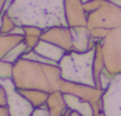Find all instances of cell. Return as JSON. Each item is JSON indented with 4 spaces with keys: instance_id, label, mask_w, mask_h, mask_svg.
<instances>
[{
    "instance_id": "cell-1",
    "label": "cell",
    "mask_w": 121,
    "mask_h": 116,
    "mask_svg": "<svg viewBox=\"0 0 121 116\" xmlns=\"http://www.w3.org/2000/svg\"><path fill=\"white\" fill-rule=\"evenodd\" d=\"M19 26H37L43 30L68 26L64 0H13L5 11Z\"/></svg>"
},
{
    "instance_id": "cell-2",
    "label": "cell",
    "mask_w": 121,
    "mask_h": 116,
    "mask_svg": "<svg viewBox=\"0 0 121 116\" xmlns=\"http://www.w3.org/2000/svg\"><path fill=\"white\" fill-rule=\"evenodd\" d=\"M62 72L59 65L44 64L20 58L13 64L12 82L17 89L40 90L51 94L59 90Z\"/></svg>"
},
{
    "instance_id": "cell-3",
    "label": "cell",
    "mask_w": 121,
    "mask_h": 116,
    "mask_svg": "<svg viewBox=\"0 0 121 116\" xmlns=\"http://www.w3.org/2000/svg\"><path fill=\"white\" fill-rule=\"evenodd\" d=\"M94 54L95 46L94 49L86 52H67L58 63L60 72H62V79L95 87L93 72Z\"/></svg>"
},
{
    "instance_id": "cell-4",
    "label": "cell",
    "mask_w": 121,
    "mask_h": 116,
    "mask_svg": "<svg viewBox=\"0 0 121 116\" xmlns=\"http://www.w3.org/2000/svg\"><path fill=\"white\" fill-rule=\"evenodd\" d=\"M87 27L89 30L97 27L107 30L121 27V6L110 0H102L101 6L88 14Z\"/></svg>"
},
{
    "instance_id": "cell-5",
    "label": "cell",
    "mask_w": 121,
    "mask_h": 116,
    "mask_svg": "<svg viewBox=\"0 0 121 116\" xmlns=\"http://www.w3.org/2000/svg\"><path fill=\"white\" fill-rule=\"evenodd\" d=\"M106 70L112 75L121 74V27L113 29L101 40Z\"/></svg>"
},
{
    "instance_id": "cell-6",
    "label": "cell",
    "mask_w": 121,
    "mask_h": 116,
    "mask_svg": "<svg viewBox=\"0 0 121 116\" xmlns=\"http://www.w3.org/2000/svg\"><path fill=\"white\" fill-rule=\"evenodd\" d=\"M102 109L106 116H121V74L115 75L104 90Z\"/></svg>"
},
{
    "instance_id": "cell-7",
    "label": "cell",
    "mask_w": 121,
    "mask_h": 116,
    "mask_svg": "<svg viewBox=\"0 0 121 116\" xmlns=\"http://www.w3.org/2000/svg\"><path fill=\"white\" fill-rule=\"evenodd\" d=\"M59 91L63 94H70L74 96H77L91 104L94 103H100L102 102V96L104 90L99 89L96 87L87 85V84H81V83H74V82H68L62 79L59 84Z\"/></svg>"
},
{
    "instance_id": "cell-8",
    "label": "cell",
    "mask_w": 121,
    "mask_h": 116,
    "mask_svg": "<svg viewBox=\"0 0 121 116\" xmlns=\"http://www.w3.org/2000/svg\"><path fill=\"white\" fill-rule=\"evenodd\" d=\"M42 40L49 41L64 51H73V33L69 26H53L44 30L40 36Z\"/></svg>"
},
{
    "instance_id": "cell-9",
    "label": "cell",
    "mask_w": 121,
    "mask_h": 116,
    "mask_svg": "<svg viewBox=\"0 0 121 116\" xmlns=\"http://www.w3.org/2000/svg\"><path fill=\"white\" fill-rule=\"evenodd\" d=\"M64 13L67 25L71 27L87 26L88 14L82 0H64Z\"/></svg>"
},
{
    "instance_id": "cell-10",
    "label": "cell",
    "mask_w": 121,
    "mask_h": 116,
    "mask_svg": "<svg viewBox=\"0 0 121 116\" xmlns=\"http://www.w3.org/2000/svg\"><path fill=\"white\" fill-rule=\"evenodd\" d=\"M73 33V51L86 52L94 49L96 40L91 38L90 30L87 26L71 27Z\"/></svg>"
},
{
    "instance_id": "cell-11",
    "label": "cell",
    "mask_w": 121,
    "mask_h": 116,
    "mask_svg": "<svg viewBox=\"0 0 121 116\" xmlns=\"http://www.w3.org/2000/svg\"><path fill=\"white\" fill-rule=\"evenodd\" d=\"M46 107H48L51 116H70V114H71V110L68 108V105L64 101L63 92L59 90H56V91L49 94V97L46 101Z\"/></svg>"
},
{
    "instance_id": "cell-12",
    "label": "cell",
    "mask_w": 121,
    "mask_h": 116,
    "mask_svg": "<svg viewBox=\"0 0 121 116\" xmlns=\"http://www.w3.org/2000/svg\"><path fill=\"white\" fill-rule=\"evenodd\" d=\"M35 52L38 53L39 56L44 57L45 59L50 61L51 63L53 64H57L60 62V59L63 58V56L67 53V51H64L63 49H60L49 41H45V40H42L38 43V45L35 47Z\"/></svg>"
},
{
    "instance_id": "cell-13",
    "label": "cell",
    "mask_w": 121,
    "mask_h": 116,
    "mask_svg": "<svg viewBox=\"0 0 121 116\" xmlns=\"http://www.w3.org/2000/svg\"><path fill=\"white\" fill-rule=\"evenodd\" d=\"M63 95H64V101L71 111H75L81 116H94V109L91 103L70 94H63Z\"/></svg>"
},
{
    "instance_id": "cell-14",
    "label": "cell",
    "mask_w": 121,
    "mask_h": 116,
    "mask_svg": "<svg viewBox=\"0 0 121 116\" xmlns=\"http://www.w3.org/2000/svg\"><path fill=\"white\" fill-rule=\"evenodd\" d=\"M24 41V36L20 34H3L0 33V59H4L5 56L13 50L17 45Z\"/></svg>"
},
{
    "instance_id": "cell-15",
    "label": "cell",
    "mask_w": 121,
    "mask_h": 116,
    "mask_svg": "<svg viewBox=\"0 0 121 116\" xmlns=\"http://www.w3.org/2000/svg\"><path fill=\"white\" fill-rule=\"evenodd\" d=\"M19 91L20 95H23L33 108H39L46 104L49 94L45 91H40V90H22V89H17Z\"/></svg>"
},
{
    "instance_id": "cell-16",
    "label": "cell",
    "mask_w": 121,
    "mask_h": 116,
    "mask_svg": "<svg viewBox=\"0 0 121 116\" xmlns=\"http://www.w3.org/2000/svg\"><path fill=\"white\" fill-rule=\"evenodd\" d=\"M18 25L14 23V20L9 16L7 12H4L1 16V27H0V33L3 34H10L14 31V29Z\"/></svg>"
},
{
    "instance_id": "cell-17",
    "label": "cell",
    "mask_w": 121,
    "mask_h": 116,
    "mask_svg": "<svg viewBox=\"0 0 121 116\" xmlns=\"http://www.w3.org/2000/svg\"><path fill=\"white\" fill-rule=\"evenodd\" d=\"M13 64L0 59V79H12Z\"/></svg>"
},
{
    "instance_id": "cell-18",
    "label": "cell",
    "mask_w": 121,
    "mask_h": 116,
    "mask_svg": "<svg viewBox=\"0 0 121 116\" xmlns=\"http://www.w3.org/2000/svg\"><path fill=\"white\" fill-rule=\"evenodd\" d=\"M109 31H110V30L97 27V29L90 30V34H91V38H93L94 40H102V39L109 33Z\"/></svg>"
},
{
    "instance_id": "cell-19",
    "label": "cell",
    "mask_w": 121,
    "mask_h": 116,
    "mask_svg": "<svg viewBox=\"0 0 121 116\" xmlns=\"http://www.w3.org/2000/svg\"><path fill=\"white\" fill-rule=\"evenodd\" d=\"M24 30V36H36V37H40L44 32L43 29L37 27V26H23Z\"/></svg>"
},
{
    "instance_id": "cell-20",
    "label": "cell",
    "mask_w": 121,
    "mask_h": 116,
    "mask_svg": "<svg viewBox=\"0 0 121 116\" xmlns=\"http://www.w3.org/2000/svg\"><path fill=\"white\" fill-rule=\"evenodd\" d=\"M101 3H102V0H89V1L84 3V10L87 14H90L94 11H96L101 6Z\"/></svg>"
},
{
    "instance_id": "cell-21",
    "label": "cell",
    "mask_w": 121,
    "mask_h": 116,
    "mask_svg": "<svg viewBox=\"0 0 121 116\" xmlns=\"http://www.w3.org/2000/svg\"><path fill=\"white\" fill-rule=\"evenodd\" d=\"M40 41V37H36V36H24V43L25 45L31 49L35 50V47L38 45V43Z\"/></svg>"
},
{
    "instance_id": "cell-22",
    "label": "cell",
    "mask_w": 121,
    "mask_h": 116,
    "mask_svg": "<svg viewBox=\"0 0 121 116\" xmlns=\"http://www.w3.org/2000/svg\"><path fill=\"white\" fill-rule=\"evenodd\" d=\"M31 116H51V115H50V111H49V109H48V107L45 104L43 107L35 108L32 114H31Z\"/></svg>"
},
{
    "instance_id": "cell-23",
    "label": "cell",
    "mask_w": 121,
    "mask_h": 116,
    "mask_svg": "<svg viewBox=\"0 0 121 116\" xmlns=\"http://www.w3.org/2000/svg\"><path fill=\"white\" fill-rule=\"evenodd\" d=\"M0 107H7V92L1 84H0Z\"/></svg>"
},
{
    "instance_id": "cell-24",
    "label": "cell",
    "mask_w": 121,
    "mask_h": 116,
    "mask_svg": "<svg viewBox=\"0 0 121 116\" xmlns=\"http://www.w3.org/2000/svg\"><path fill=\"white\" fill-rule=\"evenodd\" d=\"M6 4H7V0H0V17L3 16V13L6 10Z\"/></svg>"
},
{
    "instance_id": "cell-25",
    "label": "cell",
    "mask_w": 121,
    "mask_h": 116,
    "mask_svg": "<svg viewBox=\"0 0 121 116\" xmlns=\"http://www.w3.org/2000/svg\"><path fill=\"white\" fill-rule=\"evenodd\" d=\"M70 116H81V115H80V114H77V112H75V111H71Z\"/></svg>"
}]
</instances>
